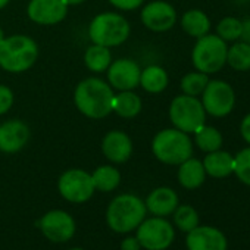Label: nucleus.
<instances>
[{
	"label": "nucleus",
	"instance_id": "1",
	"mask_svg": "<svg viewBox=\"0 0 250 250\" xmlns=\"http://www.w3.org/2000/svg\"><path fill=\"white\" fill-rule=\"evenodd\" d=\"M147 209L145 200L131 193H122L110 200L104 219L115 234H131L146 219Z\"/></svg>",
	"mask_w": 250,
	"mask_h": 250
},
{
	"label": "nucleus",
	"instance_id": "2",
	"mask_svg": "<svg viewBox=\"0 0 250 250\" xmlns=\"http://www.w3.org/2000/svg\"><path fill=\"white\" fill-rule=\"evenodd\" d=\"M112 87L100 78L90 77L83 80L74 93V102L78 110L91 118L102 119L112 112Z\"/></svg>",
	"mask_w": 250,
	"mask_h": 250
},
{
	"label": "nucleus",
	"instance_id": "3",
	"mask_svg": "<svg viewBox=\"0 0 250 250\" xmlns=\"http://www.w3.org/2000/svg\"><path fill=\"white\" fill-rule=\"evenodd\" d=\"M152 153L159 162L178 167L193 156V140L184 131L165 128L153 137Z\"/></svg>",
	"mask_w": 250,
	"mask_h": 250
},
{
	"label": "nucleus",
	"instance_id": "4",
	"mask_svg": "<svg viewBox=\"0 0 250 250\" xmlns=\"http://www.w3.org/2000/svg\"><path fill=\"white\" fill-rule=\"evenodd\" d=\"M39 58L37 43L22 34L5 37L0 44V66L8 72L20 74L30 69Z\"/></svg>",
	"mask_w": 250,
	"mask_h": 250
},
{
	"label": "nucleus",
	"instance_id": "5",
	"mask_svg": "<svg viewBox=\"0 0 250 250\" xmlns=\"http://www.w3.org/2000/svg\"><path fill=\"white\" fill-rule=\"evenodd\" d=\"M227 52L228 44L216 34L199 37L191 50L193 66L208 75L216 74L227 65Z\"/></svg>",
	"mask_w": 250,
	"mask_h": 250
},
{
	"label": "nucleus",
	"instance_id": "6",
	"mask_svg": "<svg viewBox=\"0 0 250 250\" xmlns=\"http://www.w3.org/2000/svg\"><path fill=\"white\" fill-rule=\"evenodd\" d=\"M130 24L122 15L103 12L93 18L88 27V36L93 44L113 47L122 44L130 37Z\"/></svg>",
	"mask_w": 250,
	"mask_h": 250
},
{
	"label": "nucleus",
	"instance_id": "7",
	"mask_svg": "<svg viewBox=\"0 0 250 250\" xmlns=\"http://www.w3.org/2000/svg\"><path fill=\"white\" fill-rule=\"evenodd\" d=\"M169 119L174 128L187 134H194L206 124V112L200 99L181 94L174 97L169 104Z\"/></svg>",
	"mask_w": 250,
	"mask_h": 250
},
{
	"label": "nucleus",
	"instance_id": "8",
	"mask_svg": "<svg viewBox=\"0 0 250 250\" xmlns=\"http://www.w3.org/2000/svg\"><path fill=\"white\" fill-rule=\"evenodd\" d=\"M134 232L145 250H167L175 240V227L162 216H146Z\"/></svg>",
	"mask_w": 250,
	"mask_h": 250
},
{
	"label": "nucleus",
	"instance_id": "9",
	"mask_svg": "<svg viewBox=\"0 0 250 250\" xmlns=\"http://www.w3.org/2000/svg\"><path fill=\"white\" fill-rule=\"evenodd\" d=\"M200 96L206 115L213 118L228 116L235 106V91L224 80H209Z\"/></svg>",
	"mask_w": 250,
	"mask_h": 250
},
{
	"label": "nucleus",
	"instance_id": "10",
	"mask_svg": "<svg viewBox=\"0 0 250 250\" xmlns=\"http://www.w3.org/2000/svg\"><path fill=\"white\" fill-rule=\"evenodd\" d=\"M58 191L62 196V199H65L66 202L74 205H81L93 197L96 188L93 186L90 172L84 169L72 168L65 171L59 177Z\"/></svg>",
	"mask_w": 250,
	"mask_h": 250
},
{
	"label": "nucleus",
	"instance_id": "11",
	"mask_svg": "<svg viewBox=\"0 0 250 250\" xmlns=\"http://www.w3.org/2000/svg\"><path fill=\"white\" fill-rule=\"evenodd\" d=\"M43 237L52 243H66L74 238L77 232V222L74 216L62 209H52L46 212L37 222Z\"/></svg>",
	"mask_w": 250,
	"mask_h": 250
},
{
	"label": "nucleus",
	"instance_id": "12",
	"mask_svg": "<svg viewBox=\"0 0 250 250\" xmlns=\"http://www.w3.org/2000/svg\"><path fill=\"white\" fill-rule=\"evenodd\" d=\"M142 22L155 33H165L177 24V11L168 2L155 0L143 8Z\"/></svg>",
	"mask_w": 250,
	"mask_h": 250
},
{
	"label": "nucleus",
	"instance_id": "13",
	"mask_svg": "<svg viewBox=\"0 0 250 250\" xmlns=\"http://www.w3.org/2000/svg\"><path fill=\"white\" fill-rule=\"evenodd\" d=\"M140 75L142 68L139 66V63L127 58L112 62L107 68V81L113 88L119 91L134 90L136 87H139Z\"/></svg>",
	"mask_w": 250,
	"mask_h": 250
},
{
	"label": "nucleus",
	"instance_id": "14",
	"mask_svg": "<svg viewBox=\"0 0 250 250\" xmlns=\"http://www.w3.org/2000/svg\"><path fill=\"white\" fill-rule=\"evenodd\" d=\"M187 250H227L228 241L225 234L210 225H197L186 235Z\"/></svg>",
	"mask_w": 250,
	"mask_h": 250
},
{
	"label": "nucleus",
	"instance_id": "15",
	"mask_svg": "<svg viewBox=\"0 0 250 250\" xmlns=\"http://www.w3.org/2000/svg\"><path fill=\"white\" fill-rule=\"evenodd\" d=\"M28 18L40 25H55L63 21L68 5L63 0H30L27 6Z\"/></svg>",
	"mask_w": 250,
	"mask_h": 250
},
{
	"label": "nucleus",
	"instance_id": "16",
	"mask_svg": "<svg viewBox=\"0 0 250 250\" xmlns=\"http://www.w3.org/2000/svg\"><path fill=\"white\" fill-rule=\"evenodd\" d=\"M30 140V128L21 119L0 124V150L3 153L20 152Z\"/></svg>",
	"mask_w": 250,
	"mask_h": 250
},
{
	"label": "nucleus",
	"instance_id": "17",
	"mask_svg": "<svg viewBox=\"0 0 250 250\" xmlns=\"http://www.w3.org/2000/svg\"><path fill=\"white\" fill-rule=\"evenodd\" d=\"M102 152L112 164H125L133 155V142L127 133L112 130L102 140Z\"/></svg>",
	"mask_w": 250,
	"mask_h": 250
},
{
	"label": "nucleus",
	"instance_id": "18",
	"mask_svg": "<svg viewBox=\"0 0 250 250\" xmlns=\"http://www.w3.org/2000/svg\"><path fill=\"white\" fill-rule=\"evenodd\" d=\"M145 205L147 213H152V216L167 218L174 213V210L180 205V199L177 191L171 187H158L147 194Z\"/></svg>",
	"mask_w": 250,
	"mask_h": 250
},
{
	"label": "nucleus",
	"instance_id": "19",
	"mask_svg": "<svg viewBox=\"0 0 250 250\" xmlns=\"http://www.w3.org/2000/svg\"><path fill=\"white\" fill-rule=\"evenodd\" d=\"M206 177L208 175H206L202 161H199L193 156L178 165L177 178H178L180 186L186 190H196V188L202 187Z\"/></svg>",
	"mask_w": 250,
	"mask_h": 250
},
{
	"label": "nucleus",
	"instance_id": "20",
	"mask_svg": "<svg viewBox=\"0 0 250 250\" xmlns=\"http://www.w3.org/2000/svg\"><path fill=\"white\" fill-rule=\"evenodd\" d=\"M202 164L206 175L212 178H227L234 172V156L222 149L206 153Z\"/></svg>",
	"mask_w": 250,
	"mask_h": 250
},
{
	"label": "nucleus",
	"instance_id": "21",
	"mask_svg": "<svg viewBox=\"0 0 250 250\" xmlns=\"http://www.w3.org/2000/svg\"><path fill=\"white\" fill-rule=\"evenodd\" d=\"M143 107V102L140 96L133 93L131 90L119 91L113 96L112 100V112H115L118 116L124 119H133L136 118Z\"/></svg>",
	"mask_w": 250,
	"mask_h": 250
},
{
	"label": "nucleus",
	"instance_id": "22",
	"mask_svg": "<svg viewBox=\"0 0 250 250\" xmlns=\"http://www.w3.org/2000/svg\"><path fill=\"white\" fill-rule=\"evenodd\" d=\"M181 28L190 37L199 39L210 31V20L200 9H190L181 17Z\"/></svg>",
	"mask_w": 250,
	"mask_h": 250
},
{
	"label": "nucleus",
	"instance_id": "23",
	"mask_svg": "<svg viewBox=\"0 0 250 250\" xmlns=\"http://www.w3.org/2000/svg\"><path fill=\"white\" fill-rule=\"evenodd\" d=\"M93 186L97 191L110 193L118 188L121 184V172L116 167L112 165H100L91 172Z\"/></svg>",
	"mask_w": 250,
	"mask_h": 250
},
{
	"label": "nucleus",
	"instance_id": "24",
	"mask_svg": "<svg viewBox=\"0 0 250 250\" xmlns=\"http://www.w3.org/2000/svg\"><path fill=\"white\" fill-rule=\"evenodd\" d=\"M169 78L167 71L162 66L158 65H150L142 71L140 75V85L147 91V93H162L168 87Z\"/></svg>",
	"mask_w": 250,
	"mask_h": 250
},
{
	"label": "nucleus",
	"instance_id": "25",
	"mask_svg": "<svg viewBox=\"0 0 250 250\" xmlns=\"http://www.w3.org/2000/svg\"><path fill=\"white\" fill-rule=\"evenodd\" d=\"M194 143L202 152L210 153V152L219 150L222 147L224 139H222V134L218 128L205 124L194 133Z\"/></svg>",
	"mask_w": 250,
	"mask_h": 250
},
{
	"label": "nucleus",
	"instance_id": "26",
	"mask_svg": "<svg viewBox=\"0 0 250 250\" xmlns=\"http://www.w3.org/2000/svg\"><path fill=\"white\" fill-rule=\"evenodd\" d=\"M227 65L238 72L250 71V44L241 40L234 42L227 52Z\"/></svg>",
	"mask_w": 250,
	"mask_h": 250
},
{
	"label": "nucleus",
	"instance_id": "27",
	"mask_svg": "<svg viewBox=\"0 0 250 250\" xmlns=\"http://www.w3.org/2000/svg\"><path fill=\"white\" fill-rule=\"evenodd\" d=\"M84 63L91 72H104L112 63V55L109 47L93 44L84 53Z\"/></svg>",
	"mask_w": 250,
	"mask_h": 250
},
{
	"label": "nucleus",
	"instance_id": "28",
	"mask_svg": "<svg viewBox=\"0 0 250 250\" xmlns=\"http://www.w3.org/2000/svg\"><path fill=\"white\" fill-rule=\"evenodd\" d=\"M199 213L191 205H178L172 213V225L181 231L188 232L199 225Z\"/></svg>",
	"mask_w": 250,
	"mask_h": 250
},
{
	"label": "nucleus",
	"instance_id": "29",
	"mask_svg": "<svg viewBox=\"0 0 250 250\" xmlns=\"http://www.w3.org/2000/svg\"><path fill=\"white\" fill-rule=\"evenodd\" d=\"M243 31V21L235 17H225L216 25V36L225 43H234L240 40Z\"/></svg>",
	"mask_w": 250,
	"mask_h": 250
},
{
	"label": "nucleus",
	"instance_id": "30",
	"mask_svg": "<svg viewBox=\"0 0 250 250\" xmlns=\"http://www.w3.org/2000/svg\"><path fill=\"white\" fill-rule=\"evenodd\" d=\"M208 81H209V75H208V74L194 71V72L186 74V75L181 78L180 87H181L183 94L197 97V96H200V94L203 93V90H205Z\"/></svg>",
	"mask_w": 250,
	"mask_h": 250
},
{
	"label": "nucleus",
	"instance_id": "31",
	"mask_svg": "<svg viewBox=\"0 0 250 250\" xmlns=\"http://www.w3.org/2000/svg\"><path fill=\"white\" fill-rule=\"evenodd\" d=\"M240 183L250 187V146L234 155V172Z\"/></svg>",
	"mask_w": 250,
	"mask_h": 250
},
{
	"label": "nucleus",
	"instance_id": "32",
	"mask_svg": "<svg viewBox=\"0 0 250 250\" xmlns=\"http://www.w3.org/2000/svg\"><path fill=\"white\" fill-rule=\"evenodd\" d=\"M14 104V91L6 87V85H2L0 84V115L6 113Z\"/></svg>",
	"mask_w": 250,
	"mask_h": 250
},
{
	"label": "nucleus",
	"instance_id": "33",
	"mask_svg": "<svg viewBox=\"0 0 250 250\" xmlns=\"http://www.w3.org/2000/svg\"><path fill=\"white\" fill-rule=\"evenodd\" d=\"M109 2L110 5H113L115 8L121 11H133V9L140 8L145 0H109Z\"/></svg>",
	"mask_w": 250,
	"mask_h": 250
},
{
	"label": "nucleus",
	"instance_id": "34",
	"mask_svg": "<svg viewBox=\"0 0 250 250\" xmlns=\"http://www.w3.org/2000/svg\"><path fill=\"white\" fill-rule=\"evenodd\" d=\"M121 250H142V244L139 241V238L136 237V234H125V237L121 240L119 244Z\"/></svg>",
	"mask_w": 250,
	"mask_h": 250
},
{
	"label": "nucleus",
	"instance_id": "35",
	"mask_svg": "<svg viewBox=\"0 0 250 250\" xmlns=\"http://www.w3.org/2000/svg\"><path fill=\"white\" fill-rule=\"evenodd\" d=\"M240 134H241L243 140L247 143V146H250V112L241 119V124H240Z\"/></svg>",
	"mask_w": 250,
	"mask_h": 250
},
{
	"label": "nucleus",
	"instance_id": "36",
	"mask_svg": "<svg viewBox=\"0 0 250 250\" xmlns=\"http://www.w3.org/2000/svg\"><path fill=\"white\" fill-rule=\"evenodd\" d=\"M240 40L247 43V44H250V18L243 21V31H241Z\"/></svg>",
	"mask_w": 250,
	"mask_h": 250
},
{
	"label": "nucleus",
	"instance_id": "37",
	"mask_svg": "<svg viewBox=\"0 0 250 250\" xmlns=\"http://www.w3.org/2000/svg\"><path fill=\"white\" fill-rule=\"evenodd\" d=\"M63 2H65L68 6H77V5H81V3H84L85 0H63Z\"/></svg>",
	"mask_w": 250,
	"mask_h": 250
},
{
	"label": "nucleus",
	"instance_id": "38",
	"mask_svg": "<svg viewBox=\"0 0 250 250\" xmlns=\"http://www.w3.org/2000/svg\"><path fill=\"white\" fill-rule=\"evenodd\" d=\"M9 2H11V0H0V9H3Z\"/></svg>",
	"mask_w": 250,
	"mask_h": 250
},
{
	"label": "nucleus",
	"instance_id": "39",
	"mask_svg": "<svg viewBox=\"0 0 250 250\" xmlns=\"http://www.w3.org/2000/svg\"><path fill=\"white\" fill-rule=\"evenodd\" d=\"M3 40H5V33H3V30L0 28V44L3 43Z\"/></svg>",
	"mask_w": 250,
	"mask_h": 250
},
{
	"label": "nucleus",
	"instance_id": "40",
	"mask_svg": "<svg viewBox=\"0 0 250 250\" xmlns=\"http://www.w3.org/2000/svg\"><path fill=\"white\" fill-rule=\"evenodd\" d=\"M68 250H84L83 247H72V249H68Z\"/></svg>",
	"mask_w": 250,
	"mask_h": 250
}]
</instances>
